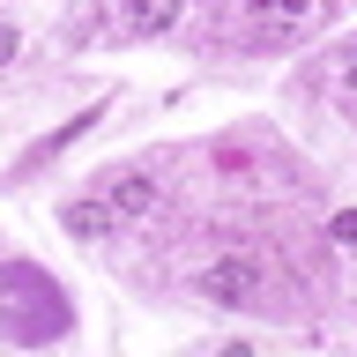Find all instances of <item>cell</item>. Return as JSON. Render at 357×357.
Returning <instances> with one entry per match:
<instances>
[{"label":"cell","mask_w":357,"mask_h":357,"mask_svg":"<svg viewBox=\"0 0 357 357\" xmlns=\"http://www.w3.org/2000/svg\"><path fill=\"white\" fill-rule=\"evenodd\" d=\"M328 238H335V245H357V208H342V216L328 223Z\"/></svg>","instance_id":"5b68a950"},{"label":"cell","mask_w":357,"mask_h":357,"mask_svg":"<svg viewBox=\"0 0 357 357\" xmlns=\"http://www.w3.org/2000/svg\"><path fill=\"white\" fill-rule=\"evenodd\" d=\"M112 223H119V216H112L105 201H67V208H60V231H67V238H82V245L112 238Z\"/></svg>","instance_id":"7a4b0ae2"},{"label":"cell","mask_w":357,"mask_h":357,"mask_svg":"<svg viewBox=\"0 0 357 357\" xmlns=\"http://www.w3.org/2000/svg\"><path fill=\"white\" fill-rule=\"evenodd\" d=\"M216 357H253V342H223V350Z\"/></svg>","instance_id":"52a82bcc"},{"label":"cell","mask_w":357,"mask_h":357,"mask_svg":"<svg viewBox=\"0 0 357 357\" xmlns=\"http://www.w3.org/2000/svg\"><path fill=\"white\" fill-rule=\"evenodd\" d=\"M156 201V178H142V172H127V178H112V194H105V208L112 216H142Z\"/></svg>","instance_id":"3957f363"},{"label":"cell","mask_w":357,"mask_h":357,"mask_svg":"<svg viewBox=\"0 0 357 357\" xmlns=\"http://www.w3.org/2000/svg\"><path fill=\"white\" fill-rule=\"evenodd\" d=\"M178 22V0H156V8H134V15H112L119 38H149V30H172Z\"/></svg>","instance_id":"277c9868"},{"label":"cell","mask_w":357,"mask_h":357,"mask_svg":"<svg viewBox=\"0 0 357 357\" xmlns=\"http://www.w3.org/2000/svg\"><path fill=\"white\" fill-rule=\"evenodd\" d=\"M342 82H350V89H357V45H350V60H342Z\"/></svg>","instance_id":"ba28073f"},{"label":"cell","mask_w":357,"mask_h":357,"mask_svg":"<svg viewBox=\"0 0 357 357\" xmlns=\"http://www.w3.org/2000/svg\"><path fill=\"white\" fill-rule=\"evenodd\" d=\"M194 290L208 298V305H253V298H261V261L223 253V261H208V268L194 275Z\"/></svg>","instance_id":"6da1fadb"},{"label":"cell","mask_w":357,"mask_h":357,"mask_svg":"<svg viewBox=\"0 0 357 357\" xmlns=\"http://www.w3.org/2000/svg\"><path fill=\"white\" fill-rule=\"evenodd\" d=\"M15 52H22V30H15V22H0V67L15 60Z\"/></svg>","instance_id":"8992f818"}]
</instances>
